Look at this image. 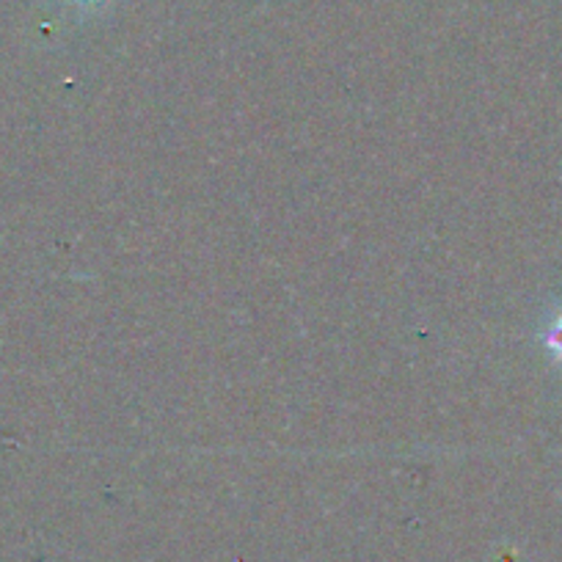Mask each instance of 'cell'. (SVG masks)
<instances>
[{"mask_svg":"<svg viewBox=\"0 0 562 562\" xmlns=\"http://www.w3.org/2000/svg\"><path fill=\"white\" fill-rule=\"evenodd\" d=\"M543 342H546V348H549V353L562 364V312L554 317V323L549 326Z\"/></svg>","mask_w":562,"mask_h":562,"instance_id":"obj_1","label":"cell"},{"mask_svg":"<svg viewBox=\"0 0 562 562\" xmlns=\"http://www.w3.org/2000/svg\"><path fill=\"white\" fill-rule=\"evenodd\" d=\"M86 3H97V0H86Z\"/></svg>","mask_w":562,"mask_h":562,"instance_id":"obj_2","label":"cell"}]
</instances>
